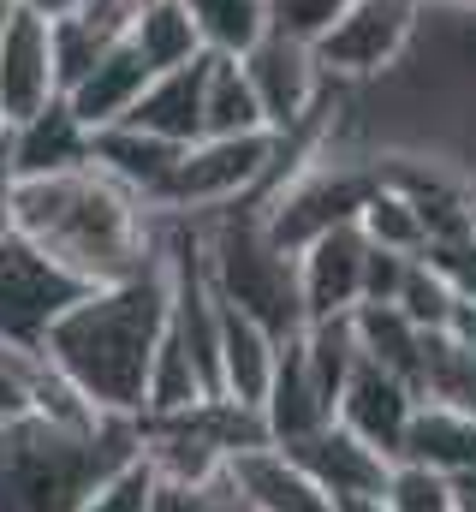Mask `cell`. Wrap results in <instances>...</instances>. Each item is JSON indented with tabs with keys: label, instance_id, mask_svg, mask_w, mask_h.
Segmentation results:
<instances>
[{
	"label": "cell",
	"instance_id": "6da1fadb",
	"mask_svg": "<svg viewBox=\"0 0 476 512\" xmlns=\"http://www.w3.org/2000/svg\"><path fill=\"white\" fill-rule=\"evenodd\" d=\"M12 233L30 239L48 262H60L72 280L114 286L161 256L167 215L90 161L54 179H18Z\"/></svg>",
	"mask_w": 476,
	"mask_h": 512
},
{
	"label": "cell",
	"instance_id": "7a4b0ae2",
	"mask_svg": "<svg viewBox=\"0 0 476 512\" xmlns=\"http://www.w3.org/2000/svg\"><path fill=\"white\" fill-rule=\"evenodd\" d=\"M173 316V251L161 233V256L114 286H90L66 316L48 328L42 352L84 387V399L108 417H143L149 393V364L161 352Z\"/></svg>",
	"mask_w": 476,
	"mask_h": 512
},
{
	"label": "cell",
	"instance_id": "3957f363",
	"mask_svg": "<svg viewBox=\"0 0 476 512\" xmlns=\"http://www.w3.org/2000/svg\"><path fill=\"white\" fill-rule=\"evenodd\" d=\"M125 459H137V417L90 429L48 417L0 423V512H78Z\"/></svg>",
	"mask_w": 476,
	"mask_h": 512
},
{
	"label": "cell",
	"instance_id": "277c9868",
	"mask_svg": "<svg viewBox=\"0 0 476 512\" xmlns=\"http://www.w3.org/2000/svg\"><path fill=\"white\" fill-rule=\"evenodd\" d=\"M197 245H203V274L215 286L221 304H233L244 316H256L262 328H274L280 340L304 334V292H298V251H286L262 215L250 203L203 215L197 221Z\"/></svg>",
	"mask_w": 476,
	"mask_h": 512
},
{
	"label": "cell",
	"instance_id": "5b68a950",
	"mask_svg": "<svg viewBox=\"0 0 476 512\" xmlns=\"http://www.w3.org/2000/svg\"><path fill=\"white\" fill-rule=\"evenodd\" d=\"M274 167H280V137L274 131L197 137V143H185V155H179L155 209L203 221V215H221V209H238V203H256L262 185L274 179Z\"/></svg>",
	"mask_w": 476,
	"mask_h": 512
},
{
	"label": "cell",
	"instance_id": "8992f818",
	"mask_svg": "<svg viewBox=\"0 0 476 512\" xmlns=\"http://www.w3.org/2000/svg\"><path fill=\"white\" fill-rule=\"evenodd\" d=\"M423 18H429V0H357L310 48L328 72V84H375L393 66H405V54L423 36Z\"/></svg>",
	"mask_w": 476,
	"mask_h": 512
},
{
	"label": "cell",
	"instance_id": "52a82bcc",
	"mask_svg": "<svg viewBox=\"0 0 476 512\" xmlns=\"http://www.w3.org/2000/svg\"><path fill=\"white\" fill-rule=\"evenodd\" d=\"M84 292H90L84 280H72L60 262H48L30 239H18V233L0 239V340L42 346L48 328L66 316V304H78Z\"/></svg>",
	"mask_w": 476,
	"mask_h": 512
},
{
	"label": "cell",
	"instance_id": "ba28073f",
	"mask_svg": "<svg viewBox=\"0 0 476 512\" xmlns=\"http://www.w3.org/2000/svg\"><path fill=\"white\" fill-rule=\"evenodd\" d=\"M238 66H244V78H250V90L262 102V120H268L274 137H292L334 90L322 60H316V48L286 36V30H268L250 54H238Z\"/></svg>",
	"mask_w": 476,
	"mask_h": 512
},
{
	"label": "cell",
	"instance_id": "9c48e42d",
	"mask_svg": "<svg viewBox=\"0 0 476 512\" xmlns=\"http://www.w3.org/2000/svg\"><path fill=\"white\" fill-rule=\"evenodd\" d=\"M363 274H369V239L357 233V221L316 233L298 251V292H304V322H328V316H352L363 304Z\"/></svg>",
	"mask_w": 476,
	"mask_h": 512
},
{
	"label": "cell",
	"instance_id": "30bf717a",
	"mask_svg": "<svg viewBox=\"0 0 476 512\" xmlns=\"http://www.w3.org/2000/svg\"><path fill=\"white\" fill-rule=\"evenodd\" d=\"M310 477H316V489L340 507V501H357V495H381L387 489V471H393V459L387 453H375L363 435H352L340 417L334 423H322V429H310V435H298V441H280Z\"/></svg>",
	"mask_w": 476,
	"mask_h": 512
},
{
	"label": "cell",
	"instance_id": "8fae6325",
	"mask_svg": "<svg viewBox=\"0 0 476 512\" xmlns=\"http://www.w3.org/2000/svg\"><path fill=\"white\" fill-rule=\"evenodd\" d=\"M60 96V72H54V18L18 6L6 36H0V108L6 120H30L36 108H48Z\"/></svg>",
	"mask_w": 476,
	"mask_h": 512
},
{
	"label": "cell",
	"instance_id": "7c38bea8",
	"mask_svg": "<svg viewBox=\"0 0 476 512\" xmlns=\"http://www.w3.org/2000/svg\"><path fill=\"white\" fill-rule=\"evenodd\" d=\"M417 405H423V393L417 382H405V376H393V370H381V364H369V358H357L352 382L340 393V423L363 435L375 453H387V459H399L405 453V429H411V417H417Z\"/></svg>",
	"mask_w": 476,
	"mask_h": 512
},
{
	"label": "cell",
	"instance_id": "4fadbf2b",
	"mask_svg": "<svg viewBox=\"0 0 476 512\" xmlns=\"http://www.w3.org/2000/svg\"><path fill=\"white\" fill-rule=\"evenodd\" d=\"M90 126L72 114L66 96H54L48 108H36L30 120L6 131V149H12V167L18 179H54V173H72V167H90Z\"/></svg>",
	"mask_w": 476,
	"mask_h": 512
},
{
	"label": "cell",
	"instance_id": "5bb4252c",
	"mask_svg": "<svg viewBox=\"0 0 476 512\" xmlns=\"http://www.w3.org/2000/svg\"><path fill=\"white\" fill-rule=\"evenodd\" d=\"M233 483H238V495H244L250 512H334V501L316 489V477L280 441H262L250 453H238Z\"/></svg>",
	"mask_w": 476,
	"mask_h": 512
},
{
	"label": "cell",
	"instance_id": "9a60e30c",
	"mask_svg": "<svg viewBox=\"0 0 476 512\" xmlns=\"http://www.w3.org/2000/svg\"><path fill=\"white\" fill-rule=\"evenodd\" d=\"M280 346L286 340L274 328H262L256 316L221 304V352H215V382H221V393L262 411L268 382H274V364H280Z\"/></svg>",
	"mask_w": 476,
	"mask_h": 512
},
{
	"label": "cell",
	"instance_id": "2e32d148",
	"mask_svg": "<svg viewBox=\"0 0 476 512\" xmlns=\"http://www.w3.org/2000/svg\"><path fill=\"white\" fill-rule=\"evenodd\" d=\"M209 60H215V54H203V60H191V66H173V72H155L125 126L149 131V137H167V143H179V149L197 143V137H203V96H209Z\"/></svg>",
	"mask_w": 476,
	"mask_h": 512
},
{
	"label": "cell",
	"instance_id": "e0dca14e",
	"mask_svg": "<svg viewBox=\"0 0 476 512\" xmlns=\"http://www.w3.org/2000/svg\"><path fill=\"white\" fill-rule=\"evenodd\" d=\"M149 66L137 60V48L131 42H114L72 90H66V102H72V114L90 126V137L96 131H108V126H125L131 120V108L143 102V90H149Z\"/></svg>",
	"mask_w": 476,
	"mask_h": 512
},
{
	"label": "cell",
	"instance_id": "ac0fdd59",
	"mask_svg": "<svg viewBox=\"0 0 476 512\" xmlns=\"http://www.w3.org/2000/svg\"><path fill=\"white\" fill-rule=\"evenodd\" d=\"M262 423H268V435H274V441H298V435H310V429L334 423V405H328L322 382L310 376V358H304L298 334L280 346L274 382H268V399H262Z\"/></svg>",
	"mask_w": 476,
	"mask_h": 512
},
{
	"label": "cell",
	"instance_id": "d6986e66",
	"mask_svg": "<svg viewBox=\"0 0 476 512\" xmlns=\"http://www.w3.org/2000/svg\"><path fill=\"white\" fill-rule=\"evenodd\" d=\"M179 155H185L179 143L149 137V131H137V126H108V131H96V143H90V161L102 173H114L119 185H131L137 197H149V203H161Z\"/></svg>",
	"mask_w": 476,
	"mask_h": 512
},
{
	"label": "cell",
	"instance_id": "ffe728a7",
	"mask_svg": "<svg viewBox=\"0 0 476 512\" xmlns=\"http://www.w3.org/2000/svg\"><path fill=\"white\" fill-rule=\"evenodd\" d=\"M411 465H429L441 477H476V411H453V405H435L423 399L411 429H405V453Z\"/></svg>",
	"mask_w": 476,
	"mask_h": 512
},
{
	"label": "cell",
	"instance_id": "44dd1931",
	"mask_svg": "<svg viewBox=\"0 0 476 512\" xmlns=\"http://www.w3.org/2000/svg\"><path fill=\"white\" fill-rule=\"evenodd\" d=\"M125 42L137 48V60H143L149 72H173V66H191V60L209 54L203 36H197V24H191V12H185L179 0H149V6L137 12V24H131Z\"/></svg>",
	"mask_w": 476,
	"mask_h": 512
},
{
	"label": "cell",
	"instance_id": "7402d4cb",
	"mask_svg": "<svg viewBox=\"0 0 476 512\" xmlns=\"http://www.w3.org/2000/svg\"><path fill=\"white\" fill-rule=\"evenodd\" d=\"M417 393L453 411H476V346L459 340L453 328L423 334V358H417Z\"/></svg>",
	"mask_w": 476,
	"mask_h": 512
},
{
	"label": "cell",
	"instance_id": "603a6c76",
	"mask_svg": "<svg viewBox=\"0 0 476 512\" xmlns=\"http://www.w3.org/2000/svg\"><path fill=\"white\" fill-rule=\"evenodd\" d=\"M357 352L405 382H417V358H423V328L399 310V304H357L352 310Z\"/></svg>",
	"mask_w": 476,
	"mask_h": 512
},
{
	"label": "cell",
	"instance_id": "cb8c5ba5",
	"mask_svg": "<svg viewBox=\"0 0 476 512\" xmlns=\"http://www.w3.org/2000/svg\"><path fill=\"white\" fill-rule=\"evenodd\" d=\"M209 54H250L274 30V0H179Z\"/></svg>",
	"mask_w": 476,
	"mask_h": 512
},
{
	"label": "cell",
	"instance_id": "d4e9b609",
	"mask_svg": "<svg viewBox=\"0 0 476 512\" xmlns=\"http://www.w3.org/2000/svg\"><path fill=\"white\" fill-rule=\"evenodd\" d=\"M250 131H268L262 120V102L244 78L233 54H215L209 60V96H203V137H250Z\"/></svg>",
	"mask_w": 476,
	"mask_h": 512
},
{
	"label": "cell",
	"instance_id": "484cf974",
	"mask_svg": "<svg viewBox=\"0 0 476 512\" xmlns=\"http://www.w3.org/2000/svg\"><path fill=\"white\" fill-rule=\"evenodd\" d=\"M357 233H363L375 251H393V256H423V245H429V227H423L417 203H411L399 185H387V179L363 197V209H357Z\"/></svg>",
	"mask_w": 476,
	"mask_h": 512
},
{
	"label": "cell",
	"instance_id": "4316f807",
	"mask_svg": "<svg viewBox=\"0 0 476 512\" xmlns=\"http://www.w3.org/2000/svg\"><path fill=\"white\" fill-rule=\"evenodd\" d=\"M423 334H435V328H447L453 322V310H459V292L441 280V268L429 262V256H411V268H405V280H399V298H393Z\"/></svg>",
	"mask_w": 476,
	"mask_h": 512
},
{
	"label": "cell",
	"instance_id": "83f0119b",
	"mask_svg": "<svg viewBox=\"0 0 476 512\" xmlns=\"http://www.w3.org/2000/svg\"><path fill=\"white\" fill-rule=\"evenodd\" d=\"M381 507L387 512H459V489H453V477H441L429 465L393 459L387 489H381Z\"/></svg>",
	"mask_w": 476,
	"mask_h": 512
},
{
	"label": "cell",
	"instance_id": "f1b7e54d",
	"mask_svg": "<svg viewBox=\"0 0 476 512\" xmlns=\"http://www.w3.org/2000/svg\"><path fill=\"white\" fill-rule=\"evenodd\" d=\"M42 376H48V352H42V346H12V340H0V423L36 417Z\"/></svg>",
	"mask_w": 476,
	"mask_h": 512
},
{
	"label": "cell",
	"instance_id": "f546056e",
	"mask_svg": "<svg viewBox=\"0 0 476 512\" xmlns=\"http://www.w3.org/2000/svg\"><path fill=\"white\" fill-rule=\"evenodd\" d=\"M149 512H250L233 483V465L203 477V483H161L155 477V507Z\"/></svg>",
	"mask_w": 476,
	"mask_h": 512
},
{
	"label": "cell",
	"instance_id": "4dcf8cb0",
	"mask_svg": "<svg viewBox=\"0 0 476 512\" xmlns=\"http://www.w3.org/2000/svg\"><path fill=\"white\" fill-rule=\"evenodd\" d=\"M149 507H155V471L143 459H125L114 477L96 483V495L78 512H149Z\"/></svg>",
	"mask_w": 476,
	"mask_h": 512
},
{
	"label": "cell",
	"instance_id": "1f68e13d",
	"mask_svg": "<svg viewBox=\"0 0 476 512\" xmlns=\"http://www.w3.org/2000/svg\"><path fill=\"white\" fill-rule=\"evenodd\" d=\"M114 42H102L90 24H78V18H54V72H60V96L108 54Z\"/></svg>",
	"mask_w": 476,
	"mask_h": 512
},
{
	"label": "cell",
	"instance_id": "d6a6232c",
	"mask_svg": "<svg viewBox=\"0 0 476 512\" xmlns=\"http://www.w3.org/2000/svg\"><path fill=\"white\" fill-rule=\"evenodd\" d=\"M352 6L357 0H274V30H286V36H298V42H316V36H328Z\"/></svg>",
	"mask_w": 476,
	"mask_h": 512
},
{
	"label": "cell",
	"instance_id": "836d02e7",
	"mask_svg": "<svg viewBox=\"0 0 476 512\" xmlns=\"http://www.w3.org/2000/svg\"><path fill=\"white\" fill-rule=\"evenodd\" d=\"M423 256L441 268V280L465 298V304H476V233H459V239H435V245H423Z\"/></svg>",
	"mask_w": 476,
	"mask_h": 512
},
{
	"label": "cell",
	"instance_id": "e575fe53",
	"mask_svg": "<svg viewBox=\"0 0 476 512\" xmlns=\"http://www.w3.org/2000/svg\"><path fill=\"white\" fill-rule=\"evenodd\" d=\"M137 12H143V0H78L66 18L90 24L102 42H125V36H131V24H137Z\"/></svg>",
	"mask_w": 476,
	"mask_h": 512
},
{
	"label": "cell",
	"instance_id": "d590c367",
	"mask_svg": "<svg viewBox=\"0 0 476 512\" xmlns=\"http://www.w3.org/2000/svg\"><path fill=\"white\" fill-rule=\"evenodd\" d=\"M12 209H18V167H12V149L0 137V239L12 233Z\"/></svg>",
	"mask_w": 476,
	"mask_h": 512
},
{
	"label": "cell",
	"instance_id": "8d00e7d4",
	"mask_svg": "<svg viewBox=\"0 0 476 512\" xmlns=\"http://www.w3.org/2000/svg\"><path fill=\"white\" fill-rule=\"evenodd\" d=\"M334 512H387V507H381V495H357V501H340Z\"/></svg>",
	"mask_w": 476,
	"mask_h": 512
},
{
	"label": "cell",
	"instance_id": "74e56055",
	"mask_svg": "<svg viewBox=\"0 0 476 512\" xmlns=\"http://www.w3.org/2000/svg\"><path fill=\"white\" fill-rule=\"evenodd\" d=\"M453 489H459V512H476V477H459Z\"/></svg>",
	"mask_w": 476,
	"mask_h": 512
},
{
	"label": "cell",
	"instance_id": "f35d334b",
	"mask_svg": "<svg viewBox=\"0 0 476 512\" xmlns=\"http://www.w3.org/2000/svg\"><path fill=\"white\" fill-rule=\"evenodd\" d=\"M429 12H465V18H476V0H429Z\"/></svg>",
	"mask_w": 476,
	"mask_h": 512
},
{
	"label": "cell",
	"instance_id": "ab89813d",
	"mask_svg": "<svg viewBox=\"0 0 476 512\" xmlns=\"http://www.w3.org/2000/svg\"><path fill=\"white\" fill-rule=\"evenodd\" d=\"M12 12H18V0H0V36H6V24H12Z\"/></svg>",
	"mask_w": 476,
	"mask_h": 512
},
{
	"label": "cell",
	"instance_id": "60d3db41",
	"mask_svg": "<svg viewBox=\"0 0 476 512\" xmlns=\"http://www.w3.org/2000/svg\"><path fill=\"white\" fill-rule=\"evenodd\" d=\"M6 131H12V120H6V108H0V137H6Z\"/></svg>",
	"mask_w": 476,
	"mask_h": 512
},
{
	"label": "cell",
	"instance_id": "b9f144b4",
	"mask_svg": "<svg viewBox=\"0 0 476 512\" xmlns=\"http://www.w3.org/2000/svg\"><path fill=\"white\" fill-rule=\"evenodd\" d=\"M143 6H149V0H143Z\"/></svg>",
	"mask_w": 476,
	"mask_h": 512
}]
</instances>
